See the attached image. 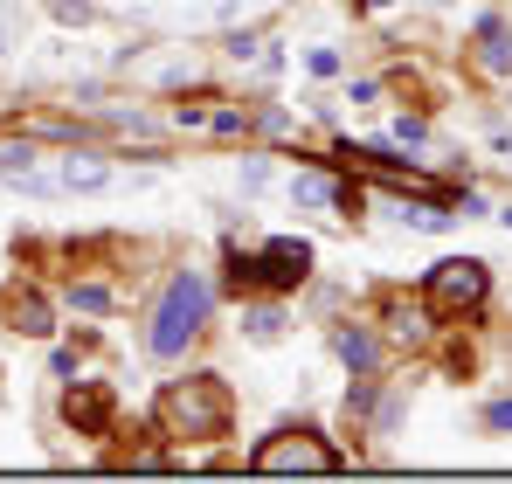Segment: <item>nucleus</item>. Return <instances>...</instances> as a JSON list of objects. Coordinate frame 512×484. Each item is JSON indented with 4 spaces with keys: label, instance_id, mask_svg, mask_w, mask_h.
<instances>
[{
    "label": "nucleus",
    "instance_id": "f257e3e1",
    "mask_svg": "<svg viewBox=\"0 0 512 484\" xmlns=\"http://www.w3.org/2000/svg\"><path fill=\"white\" fill-rule=\"evenodd\" d=\"M160 422H167V436L215 443V436H229V422H236V395H229L222 374H187V381H173L167 395H160Z\"/></svg>",
    "mask_w": 512,
    "mask_h": 484
},
{
    "label": "nucleus",
    "instance_id": "f03ea898",
    "mask_svg": "<svg viewBox=\"0 0 512 484\" xmlns=\"http://www.w3.org/2000/svg\"><path fill=\"white\" fill-rule=\"evenodd\" d=\"M208 305H215V284H208L201 270H180V277L167 284V298H160V312H153L146 353H153V360H180V353H187V339H201Z\"/></svg>",
    "mask_w": 512,
    "mask_h": 484
},
{
    "label": "nucleus",
    "instance_id": "7ed1b4c3",
    "mask_svg": "<svg viewBox=\"0 0 512 484\" xmlns=\"http://www.w3.org/2000/svg\"><path fill=\"white\" fill-rule=\"evenodd\" d=\"M485 298H492V270H485L478 256H443V263L423 277V312L443 319V325L471 319Z\"/></svg>",
    "mask_w": 512,
    "mask_h": 484
},
{
    "label": "nucleus",
    "instance_id": "20e7f679",
    "mask_svg": "<svg viewBox=\"0 0 512 484\" xmlns=\"http://www.w3.org/2000/svg\"><path fill=\"white\" fill-rule=\"evenodd\" d=\"M305 270H312V242L270 236V242H263V256H236V263H229V284H236V291H250V284L291 291V284H305Z\"/></svg>",
    "mask_w": 512,
    "mask_h": 484
},
{
    "label": "nucleus",
    "instance_id": "39448f33",
    "mask_svg": "<svg viewBox=\"0 0 512 484\" xmlns=\"http://www.w3.org/2000/svg\"><path fill=\"white\" fill-rule=\"evenodd\" d=\"M250 471H263V478H284V471H340V450L319 443L312 429H277V436H263L250 450Z\"/></svg>",
    "mask_w": 512,
    "mask_h": 484
},
{
    "label": "nucleus",
    "instance_id": "423d86ee",
    "mask_svg": "<svg viewBox=\"0 0 512 484\" xmlns=\"http://www.w3.org/2000/svg\"><path fill=\"white\" fill-rule=\"evenodd\" d=\"M111 415H118V395H111L104 381H77V388L63 395V422H70L77 436H104Z\"/></svg>",
    "mask_w": 512,
    "mask_h": 484
},
{
    "label": "nucleus",
    "instance_id": "0eeeda50",
    "mask_svg": "<svg viewBox=\"0 0 512 484\" xmlns=\"http://www.w3.org/2000/svg\"><path fill=\"white\" fill-rule=\"evenodd\" d=\"M0 180L21 187V194H63L56 187V166H42L35 146H0Z\"/></svg>",
    "mask_w": 512,
    "mask_h": 484
},
{
    "label": "nucleus",
    "instance_id": "6e6552de",
    "mask_svg": "<svg viewBox=\"0 0 512 484\" xmlns=\"http://www.w3.org/2000/svg\"><path fill=\"white\" fill-rule=\"evenodd\" d=\"M56 187L63 194H97V187H111V166L97 160V153H63L56 160Z\"/></svg>",
    "mask_w": 512,
    "mask_h": 484
},
{
    "label": "nucleus",
    "instance_id": "1a4fd4ad",
    "mask_svg": "<svg viewBox=\"0 0 512 484\" xmlns=\"http://www.w3.org/2000/svg\"><path fill=\"white\" fill-rule=\"evenodd\" d=\"M333 353H340L353 374H374V367H381V346H374L360 325H340V332H333Z\"/></svg>",
    "mask_w": 512,
    "mask_h": 484
},
{
    "label": "nucleus",
    "instance_id": "9d476101",
    "mask_svg": "<svg viewBox=\"0 0 512 484\" xmlns=\"http://www.w3.org/2000/svg\"><path fill=\"white\" fill-rule=\"evenodd\" d=\"M478 42H485V49H478V63H485L492 77H512V42H506V21H492V14H485V21H478Z\"/></svg>",
    "mask_w": 512,
    "mask_h": 484
},
{
    "label": "nucleus",
    "instance_id": "9b49d317",
    "mask_svg": "<svg viewBox=\"0 0 512 484\" xmlns=\"http://www.w3.org/2000/svg\"><path fill=\"white\" fill-rule=\"evenodd\" d=\"M291 201H298V208H333V201H340V180H326V173H298V180H291Z\"/></svg>",
    "mask_w": 512,
    "mask_h": 484
},
{
    "label": "nucleus",
    "instance_id": "f8f14e48",
    "mask_svg": "<svg viewBox=\"0 0 512 484\" xmlns=\"http://www.w3.org/2000/svg\"><path fill=\"white\" fill-rule=\"evenodd\" d=\"M14 325H21L28 339H42V332H56V325H49V305H42L35 291H14Z\"/></svg>",
    "mask_w": 512,
    "mask_h": 484
},
{
    "label": "nucleus",
    "instance_id": "ddd939ff",
    "mask_svg": "<svg viewBox=\"0 0 512 484\" xmlns=\"http://www.w3.org/2000/svg\"><path fill=\"white\" fill-rule=\"evenodd\" d=\"M243 325H250V339H263V346H270V339L284 332V312H277V305H256V312H250Z\"/></svg>",
    "mask_w": 512,
    "mask_h": 484
},
{
    "label": "nucleus",
    "instance_id": "4468645a",
    "mask_svg": "<svg viewBox=\"0 0 512 484\" xmlns=\"http://www.w3.org/2000/svg\"><path fill=\"white\" fill-rule=\"evenodd\" d=\"M70 305H77V312H111V291H104V284H77Z\"/></svg>",
    "mask_w": 512,
    "mask_h": 484
},
{
    "label": "nucleus",
    "instance_id": "2eb2a0df",
    "mask_svg": "<svg viewBox=\"0 0 512 484\" xmlns=\"http://www.w3.org/2000/svg\"><path fill=\"white\" fill-rule=\"evenodd\" d=\"M485 429H499V436H512V402H492V408H485Z\"/></svg>",
    "mask_w": 512,
    "mask_h": 484
},
{
    "label": "nucleus",
    "instance_id": "dca6fc26",
    "mask_svg": "<svg viewBox=\"0 0 512 484\" xmlns=\"http://www.w3.org/2000/svg\"><path fill=\"white\" fill-rule=\"evenodd\" d=\"M340 70V49H312V77H333Z\"/></svg>",
    "mask_w": 512,
    "mask_h": 484
},
{
    "label": "nucleus",
    "instance_id": "f3484780",
    "mask_svg": "<svg viewBox=\"0 0 512 484\" xmlns=\"http://www.w3.org/2000/svg\"><path fill=\"white\" fill-rule=\"evenodd\" d=\"M0 56H7V14H0Z\"/></svg>",
    "mask_w": 512,
    "mask_h": 484
},
{
    "label": "nucleus",
    "instance_id": "a211bd4d",
    "mask_svg": "<svg viewBox=\"0 0 512 484\" xmlns=\"http://www.w3.org/2000/svg\"><path fill=\"white\" fill-rule=\"evenodd\" d=\"M367 7H388V0H367Z\"/></svg>",
    "mask_w": 512,
    "mask_h": 484
}]
</instances>
